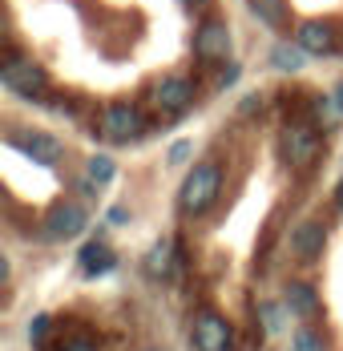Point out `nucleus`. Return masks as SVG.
Instances as JSON below:
<instances>
[{"instance_id":"1","label":"nucleus","mask_w":343,"mask_h":351,"mask_svg":"<svg viewBox=\"0 0 343 351\" xmlns=\"http://www.w3.org/2000/svg\"><path fill=\"white\" fill-rule=\"evenodd\" d=\"M218 190H222V170H218V162H198V166L186 174V182H182L178 206H182V214H206L218 202Z\"/></svg>"},{"instance_id":"2","label":"nucleus","mask_w":343,"mask_h":351,"mask_svg":"<svg viewBox=\"0 0 343 351\" xmlns=\"http://www.w3.org/2000/svg\"><path fill=\"white\" fill-rule=\"evenodd\" d=\"M0 81H4V89H12V93H21V97H40L45 93V85H49V77L40 65H33L29 57H21L16 49H8L4 53V69H0Z\"/></svg>"},{"instance_id":"3","label":"nucleus","mask_w":343,"mask_h":351,"mask_svg":"<svg viewBox=\"0 0 343 351\" xmlns=\"http://www.w3.org/2000/svg\"><path fill=\"white\" fill-rule=\"evenodd\" d=\"M190 339H194V348L198 351H230L235 348V331H230V323H226L222 315H214V311L194 315Z\"/></svg>"},{"instance_id":"4","label":"nucleus","mask_w":343,"mask_h":351,"mask_svg":"<svg viewBox=\"0 0 343 351\" xmlns=\"http://www.w3.org/2000/svg\"><path fill=\"white\" fill-rule=\"evenodd\" d=\"M137 134H141V113L134 106H126V101L105 106V113H102V138L105 141H130Z\"/></svg>"},{"instance_id":"5","label":"nucleus","mask_w":343,"mask_h":351,"mask_svg":"<svg viewBox=\"0 0 343 351\" xmlns=\"http://www.w3.org/2000/svg\"><path fill=\"white\" fill-rule=\"evenodd\" d=\"M319 149H323V138L315 130H307V125H291L283 134V154H287L291 166H311L319 158Z\"/></svg>"},{"instance_id":"6","label":"nucleus","mask_w":343,"mask_h":351,"mask_svg":"<svg viewBox=\"0 0 343 351\" xmlns=\"http://www.w3.org/2000/svg\"><path fill=\"white\" fill-rule=\"evenodd\" d=\"M194 53H198V61H222L230 53V29L222 21H206L194 36Z\"/></svg>"},{"instance_id":"7","label":"nucleus","mask_w":343,"mask_h":351,"mask_svg":"<svg viewBox=\"0 0 343 351\" xmlns=\"http://www.w3.org/2000/svg\"><path fill=\"white\" fill-rule=\"evenodd\" d=\"M85 210L77 206V202H61V206H53V214L45 218V234L49 239H77L81 230H85Z\"/></svg>"},{"instance_id":"8","label":"nucleus","mask_w":343,"mask_h":351,"mask_svg":"<svg viewBox=\"0 0 343 351\" xmlns=\"http://www.w3.org/2000/svg\"><path fill=\"white\" fill-rule=\"evenodd\" d=\"M190 101H194V81H186V77H162L154 89V106L166 113H182Z\"/></svg>"},{"instance_id":"9","label":"nucleus","mask_w":343,"mask_h":351,"mask_svg":"<svg viewBox=\"0 0 343 351\" xmlns=\"http://www.w3.org/2000/svg\"><path fill=\"white\" fill-rule=\"evenodd\" d=\"M12 145H21L29 158L45 162V166H57L65 158V145L57 138H49V134H12Z\"/></svg>"},{"instance_id":"10","label":"nucleus","mask_w":343,"mask_h":351,"mask_svg":"<svg viewBox=\"0 0 343 351\" xmlns=\"http://www.w3.org/2000/svg\"><path fill=\"white\" fill-rule=\"evenodd\" d=\"M323 246H327V226H323V222H303V226H295L291 250H295L303 263H315V258L323 254Z\"/></svg>"},{"instance_id":"11","label":"nucleus","mask_w":343,"mask_h":351,"mask_svg":"<svg viewBox=\"0 0 343 351\" xmlns=\"http://www.w3.org/2000/svg\"><path fill=\"white\" fill-rule=\"evenodd\" d=\"M295 40L307 49V57H327V53H335V36H331V29H327L323 21H303Z\"/></svg>"},{"instance_id":"12","label":"nucleus","mask_w":343,"mask_h":351,"mask_svg":"<svg viewBox=\"0 0 343 351\" xmlns=\"http://www.w3.org/2000/svg\"><path fill=\"white\" fill-rule=\"evenodd\" d=\"M287 307H291V315H299V319L319 315V295H315V287L291 282V287H287Z\"/></svg>"},{"instance_id":"13","label":"nucleus","mask_w":343,"mask_h":351,"mask_svg":"<svg viewBox=\"0 0 343 351\" xmlns=\"http://www.w3.org/2000/svg\"><path fill=\"white\" fill-rule=\"evenodd\" d=\"M113 267H117V258H113V250L105 243H89L81 250V271L85 275H109Z\"/></svg>"},{"instance_id":"14","label":"nucleus","mask_w":343,"mask_h":351,"mask_svg":"<svg viewBox=\"0 0 343 351\" xmlns=\"http://www.w3.org/2000/svg\"><path fill=\"white\" fill-rule=\"evenodd\" d=\"M170 271H174V243L162 239V243H154V250L145 254V275L150 279H170Z\"/></svg>"},{"instance_id":"15","label":"nucleus","mask_w":343,"mask_h":351,"mask_svg":"<svg viewBox=\"0 0 343 351\" xmlns=\"http://www.w3.org/2000/svg\"><path fill=\"white\" fill-rule=\"evenodd\" d=\"M303 57H307V49H303L299 40H295V45H287V40H283V45H274V49H271V65L279 73L303 69Z\"/></svg>"},{"instance_id":"16","label":"nucleus","mask_w":343,"mask_h":351,"mask_svg":"<svg viewBox=\"0 0 343 351\" xmlns=\"http://www.w3.org/2000/svg\"><path fill=\"white\" fill-rule=\"evenodd\" d=\"M250 12H255L267 29H283V25H287V0H250Z\"/></svg>"},{"instance_id":"17","label":"nucleus","mask_w":343,"mask_h":351,"mask_svg":"<svg viewBox=\"0 0 343 351\" xmlns=\"http://www.w3.org/2000/svg\"><path fill=\"white\" fill-rule=\"evenodd\" d=\"M89 178H93L97 186H105V182H113V158H105V154H97V158H89Z\"/></svg>"},{"instance_id":"18","label":"nucleus","mask_w":343,"mask_h":351,"mask_svg":"<svg viewBox=\"0 0 343 351\" xmlns=\"http://www.w3.org/2000/svg\"><path fill=\"white\" fill-rule=\"evenodd\" d=\"M291 348H295V351H323V339H319L315 331H295Z\"/></svg>"},{"instance_id":"19","label":"nucleus","mask_w":343,"mask_h":351,"mask_svg":"<svg viewBox=\"0 0 343 351\" xmlns=\"http://www.w3.org/2000/svg\"><path fill=\"white\" fill-rule=\"evenodd\" d=\"M259 315H263V323H267V331H279V327H283V311H279L274 303H263Z\"/></svg>"},{"instance_id":"20","label":"nucleus","mask_w":343,"mask_h":351,"mask_svg":"<svg viewBox=\"0 0 343 351\" xmlns=\"http://www.w3.org/2000/svg\"><path fill=\"white\" fill-rule=\"evenodd\" d=\"M45 331H49V315H36V319H33V327H29L33 343H40V339H45Z\"/></svg>"},{"instance_id":"21","label":"nucleus","mask_w":343,"mask_h":351,"mask_svg":"<svg viewBox=\"0 0 343 351\" xmlns=\"http://www.w3.org/2000/svg\"><path fill=\"white\" fill-rule=\"evenodd\" d=\"M239 81V65H226V69L218 73V89H226V85H235Z\"/></svg>"},{"instance_id":"22","label":"nucleus","mask_w":343,"mask_h":351,"mask_svg":"<svg viewBox=\"0 0 343 351\" xmlns=\"http://www.w3.org/2000/svg\"><path fill=\"white\" fill-rule=\"evenodd\" d=\"M61 351H97V343H89V339H65Z\"/></svg>"},{"instance_id":"23","label":"nucleus","mask_w":343,"mask_h":351,"mask_svg":"<svg viewBox=\"0 0 343 351\" xmlns=\"http://www.w3.org/2000/svg\"><path fill=\"white\" fill-rule=\"evenodd\" d=\"M190 149H194L190 141H178V145L170 149V162H186V158H190Z\"/></svg>"},{"instance_id":"24","label":"nucleus","mask_w":343,"mask_h":351,"mask_svg":"<svg viewBox=\"0 0 343 351\" xmlns=\"http://www.w3.org/2000/svg\"><path fill=\"white\" fill-rule=\"evenodd\" d=\"M335 202H340V210H343V182L335 186Z\"/></svg>"},{"instance_id":"25","label":"nucleus","mask_w":343,"mask_h":351,"mask_svg":"<svg viewBox=\"0 0 343 351\" xmlns=\"http://www.w3.org/2000/svg\"><path fill=\"white\" fill-rule=\"evenodd\" d=\"M335 101H340V113H343V81H340V89H335Z\"/></svg>"},{"instance_id":"26","label":"nucleus","mask_w":343,"mask_h":351,"mask_svg":"<svg viewBox=\"0 0 343 351\" xmlns=\"http://www.w3.org/2000/svg\"><path fill=\"white\" fill-rule=\"evenodd\" d=\"M186 4H206V0H186Z\"/></svg>"},{"instance_id":"27","label":"nucleus","mask_w":343,"mask_h":351,"mask_svg":"<svg viewBox=\"0 0 343 351\" xmlns=\"http://www.w3.org/2000/svg\"><path fill=\"white\" fill-rule=\"evenodd\" d=\"M145 351H166V348H145Z\"/></svg>"}]
</instances>
